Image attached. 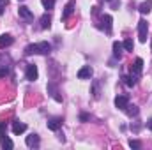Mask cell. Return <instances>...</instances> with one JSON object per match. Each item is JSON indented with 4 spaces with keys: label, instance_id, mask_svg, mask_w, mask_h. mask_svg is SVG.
<instances>
[{
    "label": "cell",
    "instance_id": "obj_2",
    "mask_svg": "<svg viewBox=\"0 0 152 150\" xmlns=\"http://www.w3.org/2000/svg\"><path fill=\"white\" fill-rule=\"evenodd\" d=\"M147 30H149V25L145 20H140L138 21V36H140V42H147Z\"/></svg>",
    "mask_w": 152,
    "mask_h": 150
},
{
    "label": "cell",
    "instance_id": "obj_17",
    "mask_svg": "<svg viewBox=\"0 0 152 150\" xmlns=\"http://www.w3.org/2000/svg\"><path fill=\"white\" fill-rule=\"evenodd\" d=\"M12 44V37L11 36H7V34H4V36H0V48H5V46H11Z\"/></svg>",
    "mask_w": 152,
    "mask_h": 150
},
{
    "label": "cell",
    "instance_id": "obj_18",
    "mask_svg": "<svg viewBox=\"0 0 152 150\" xmlns=\"http://www.w3.org/2000/svg\"><path fill=\"white\" fill-rule=\"evenodd\" d=\"M0 145H2V149H12V147H14V143H12L7 136H2V138H0Z\"/></svg>",
    "mask_w": 152,
    "mask_h": 150
},
{
    "label": "cell",
    "instance_id": "obj_28",
    "mask_svg": "<svg viewBox=\"0 0 152 150\" xmlns=\"http://www.w3.org/2000/svg\"><path fill=\"white\" fill-rule=\"evenodd\" d=\"M147 127H149V129H151V131H152V118H151V120H149V122H147Z\"/></svg>",
    "mask_w": 152,
    "mask_h": 150
},
{
    "label": "cell",
    "instance_id": "obj_7",
    "mask_svg": "<svg viewBox=\"0 0 152 150\" xmlns=\"http://www.w3.org/2000/svg\"><path fill=\"white\" fill-rule=\"evenodd\" d=\"M60 127H62V118L57 117V118H50L48 120V129L50 131H58Z\"/></svg>",
    "mask_w": 152,
    "mask_h": 150
},
{
    "label": "cell",
    "instance_id": "obj_25",
    "mask_svg": "<svg viewBox=\"0 0 152 150\" xmlns=\"http://www.w3.org/2000/svg\"><path fill=\"white\" fill-rule=\"evenodd\" d=\"M5 5H7V0H0V16L4 14V11H5Z\"/></svg>",
    "mask_w": 152,
    "mask_h": 150
},
{
    "label": "cell",
    "instance_id": "obj_20",
    "mask_svg": "<svg viewBox=\"0 0 152 150\" xmlns=\"http://www.w3.org/2000/svg\"><path fill=\"white\" fill-rule=\"evenodd\" d=\"M124 111L127 113L129 117H136V115H138V108H136V106H131V104H127V108H126Z\"/></svg>",
    "mask_w": 152,
    "mask_h": 150
},
{
    "label": "cell",
    "instance_id": "obj_10",
    "mask_svg": "<svg viewBox=\"0 0 152 150\" xmlns=\"http://www.w3.org/2000/svg\"><path fill=\"white\" fill-rule=\"evenodd\" d=\"M142 69H143V60H142V58L138 57V58L134 60V66L131 67V71L134 73L133 76H140V74H142Z\"/></svg>",
    "mask_w": 152,
    "mask_h": 150
},
{
    "label": "cell",
    "instance_id": "obj_19",
    "mask_svg": "<svg viewBox=\"0 0 152 150\" xmlns=\"http://www.w3.org/2000/svg\"><path fill=\"white\" fill-rule=\"evenodd\" d=\"M122 79H124V83L127 85V87H134L136 85V76H122Z\"/></svg>",
    "mask_w": 152,
    "mask_h": 150
},
{
    "label": "cell",
    "instance_id": "obj_14",
    "mask_svg": "<svg viewBox=\"0 0 152 150\" xmlns=\"http://www.w3.org/2000/svg\"><path fill=\"white\" fill-rule=\"evenodd\" d=\"M101 21H103V27L106 28V32L110 34V32H112V21H113L112 16H110V14H104V16L101 18Z\"/></svg>",
    "mask_w": 152,
    "mask_h": 150
},
{
    "label": "cell",
    "instance_id": "obj_8",
    "mask_svg": "<svg viewBox=\"0 0 152 150\" xmlns=\"http://www.w3.org/2000/svg\"><path fill=\"white\" fill-rule=\"evenodd\" d=\"M92 74H94V71H92L90 66H85V67H81V69L78 71V78H80V79H87V78H90Z\"/></svg>",
    "mask_w": 152,
    "mask_h": 150
},
{
    "label": "cell",
    "instance_id": "obj_27",
    "mask_svg": "<svg viewBox=\"0 0 152 150\" xmlns=\"http://www.w3.org/2000/svg\"><path fill=\"white\" fill-rule=\"evenodd\" d=\"M88 118H90V115H87V113H81V115H80V120H81V122H87Z\"/></svg>",
    "mask_w": 152,
    "mask_h": 150
},
{
    "label": "cell",
    "instance_id": "obj_23",
    "mask_svg": "<svg viewBox=\"0 0 152 150\" xmlns=\"http://www.w3.org/2000/svg\"><path fill=\"white\" fill-rule=\"evenodd\" d=\"M129 147H131V149H140V147H142V143H140V141H136V140H129Z\"/></svg>",
    "mask_w": 152,
    "mask_h": 150
},
{
    "label": "cell",
    "instance_id": "obj_16",
    "mask_svg": "<svg viewBox=\"0 0 152 150\" xmlns=\"http://www.w3.org/2000/svg\"><path fill=\"white\" fill-rule=\"evenodd\" d=\"M122 50H124L122 42L115 41V42H113V57H115V58H120V57H122Z\"/></svg>",
    "mask_w": 152,
    "mask_h": 150
},
{
    "label": "cell",
    "instance_id": "obj_11",
    "mask_svg": "<svg viewBox=\"0 0 152 150\" xmlns=\"http://www.w3.org/2000/svg\"><path fill=\"white\" fill-rule=\"evenodd\" d=\"M73 11H75V2L71 0V2H67V4H66V7H64V12H62V20H67V18L73 14Z\"/></svg>",
    "mask_w": 152,
    "mask_h": 150
},
{
    "label": "cell",
    "instance_id": "obj_1",
    "mask_svg": "<svg viewBox=\"0 0 152 150\" xmlns=\"http://www.w3.org/2000/svg\"><path fill=\"white\" fill-rule=\"evenodd\" d=\"M51 51V44L42 41V42H37V44H28L25 48V55H48Z\"/></svg>",
    "mask_w": 152,
    "mask_h": 150
},
{
    "label": "cell",
    "instance_id": "obj_3",
    "mask_svg": "<svg viewBox=\"0 0 152 150\" xmlns=\"http://www.w3.org/2000/svg\"><path fill=\"white\" fill-rule=\"evenodd\" d=\"M37 66L36 64H28L27 66V73H25V78L28 79V81H34V79H37Z\"/></svg>",
    "mask_w": 152,
    "mask_h": 150
},
{
    "label": "cell",
    "instance_id": "obj_29",
    "mask_svg": "<svg viewBox=\"0 0 152 150\" xmlns=\"http://www.w3.org/2000/svg\"><path fill=\"white\" fill-rule=\"evenodd\" d=\"M108 2H112V0H108Z\"/></svg>",
    "mask_w": 152,
    "mask_h": 150
},
{
    "label": "cell",
    "instance_id": "obj_15",
    "mask_svg": "<svg viewBox=\"0 0 152 150\" xmlns=\"http://www.w3.org/2000/svg\"><path fill=\"white\" fill-rule=\"evenodd\" d=\"M151 7H152V0H145V2L140 4V9H138V11H140L142 14H149V12H151Z\"/></svg>",
    "mask_w": 152,
    "mask_h": 150
},
{
    "label": "cell",
    "instance_id": "obj_4",
    "mask_svg": "<svg viewBox=\"0 0 152 150\" xmlns=\"http://www.w3.org/2000/svg\"><path fill=\"white\" fill-rule=\"evenodd\" d=\"M127 104H129V97H127V95H117V97H115V106H117L118 110L124 111V110L127 108Z\"/></svg>",
    "mask_w": 152,
    "mask_h": 150
},
{
    "label": "cell",
    "instance_id": "obj_21",
    "mask_svg": "<svg viewBox=\"0 0 152 150\" xmlns=\"http://www.w3.org/2000/svg\"><path fill=\"white\" fill-rule=\"evenodd\" d=\"M122 46H124V50H127V51H133V48H134V42H133L131 39H126V41L122 42Z\"/></svg>",
    "mask_w": 152,
    "mask_h": 150
},
{
    "label": "cell",
    "instance_id": "obj_12",
    "mask_svg": "<svg viewBox=\"0 0 152 150\" xmlns=\"http://www.w3.org/2000/svg\"><path fill=\"white\" fill-rule=\"evenodd\" d=\"M25 143H27V147H39V136L37 134H28L27 136V140H25Z\"/></svg>",
    "mask_w": 152,
    "mask_h": 150
},
{
    "label": "cell",
    "instance_id": "obj_22",
    "mask_svg": "<svg viewBox=\"0 0 152 150\" xmlns=\"http://www.w3.org/2000/svg\"><path fill=\"white\" fill-rule=\"evenodd\" d=\"M41 4L44 5V9H53L55 7V0H41Z\"/></svg>",
    "mask_w": 152,
    "mask_h": 150
},
{
    "label": "cell",
    "instance_id": "obj_5",
    "mask_svg": "<svg viewBox=\"0 0 152 150\" xmlns=\"http://www.w3.org/2000/svg\"><path fill=\"white\" fill-rule=\"evenodd\" d=\"M18 12H20V16H21L23 20H27V21H32V20H34V14H32V11H30L28 7H25V5H21V7L18 9Z\"/></svg>",
    "mask_w": 152,
    "mask_h": 150
},
{
    "label": "cell",
    "instance_id": "obj_26",
    "mask_svg": "<svg viewBox=\"0 0 152 150\" xmlns=\"http://www.w3.org/2000/svg\"><path fill=\"white\" fill-rule=\"evenodd\" d=\"M7 73H9V69H7V66H4V67L0 69V78H4V76L7 74Z\"/></svg>",
    "mask_w": 152,
    "mask_h": 150
},
{
    "label": "cell",
    "instance_id": "obj_6",
    "mask_svg": "<svg viewBox=\"0 0 152 150\" xmlns=\"http://www.w3.org/2000/svg\"><path fill=\"white\" fill-rule=\"evenodd\" d=\"M48 94H50L57 103H62V95H58V90H57L55 83H48Z\"/></svg>",
    "mask_w": 152,
    "mask_h": 150
},
{
    "label": "cell",
    "instance_id": "obj_24",
    "mask_svg": "<svg viewBox=\"0 0 152 150\" xmlns=\"http://www.w3.org/2000/svg\"><path fill=\"white\" fill-rule=\"evenodd\" d=\"M5 134H7V125H5L4 122H0V138L5 136Z\"/></svg>",
    "mask_w": 152,
    "mask_h": 150
},
{
    "label": "cell",
    "instance_id": "obj_9",
    "mask_svg": "<svg viewBox=\"0 0 152 150\" xmlns=\"http://www.w3.org/2000/svg\"><path fill=\"white\" fill-rule=\"evenodd\" d=\"M27 131V125L23 124V122H20V120H14L12 122V133L14 134H21V133H25Z\"/></svg>",
    "mask_w": 152,
    "mask_h": 150
},
{
    "label": "cell",
    "instance_id": "obj_13",
    "mask_svg": "<svg viewBox=\"0 0 152 150\" xmlns=\"http://www.w3.org/2000/svg\"><path fill=\"white\" fill-rule=\"evenodd\" d=\"M50 27H51V16L46 12V14H42V16H41V28H44V30H46V28H50Z\"/></svg>",
    "mask_w": 152,
    "mask_h": 150
}]
</instances>
